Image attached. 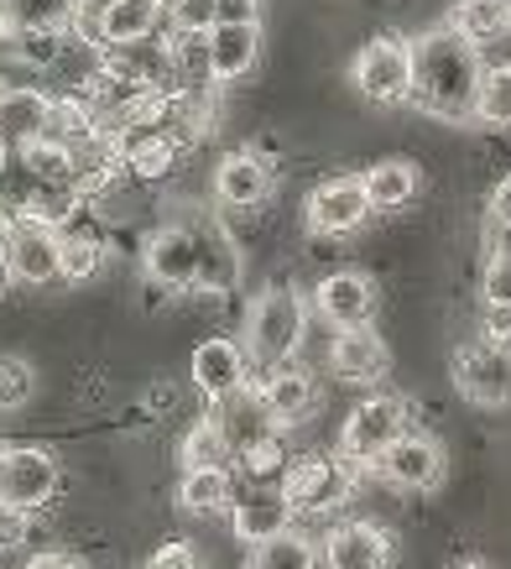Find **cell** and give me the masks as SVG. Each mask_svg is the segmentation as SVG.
Here are the masks:
<instances>
[{
    "label": "cell",
    "mask_w": 511,
    "mask_h": 569,
    "mask_svg": "<svg viewBox=\"0 0 511 569\" xmlns=\"http://www.w3.org/2000/svg\"><path fill=\"white\" fill-rule=\"evenodd\" d=\"M375 476L387 486H397V491H433V486L443 481V445L418 429H408L375 460Z\"/></svg>",
    "instance_id": "cell-12"
},
{
    "label": "cell",
    "mask_w": 511,
    "mask_h": 569,
    "mask_svg": "<svg viewBox=\"0 0 511 569\" xmlns=\"http://www.w3.org/2000/svg\"><path fill=\"white\" fill-rule=\"evenodd\" d=\"M6 230H11V214H6V209H0V236H6Z\"/></svg>",
    "instance_id": "cell-44"
},
{
    "label": "cell",
    "mask_w": 511,
    "mask_h": 569,
    "mask_svg": "<svg viewBox=\"0 0 511 569\" xmlns=\"http://www.w3.org/2000/svg\"><path fill=\"white\" fill-rule=\"evenodd\" d=\"M147 569H199V553H193V543L172 538V543H162V549L152 553V565Z\"/></svg>",
    "instance_id": "cell-36"
},
{
    "label": "cell",
    "mask_w": 511,
    "mask_h": 569,
    "mask_svg": "<svg viewBox=\"0 0 511 569\" xmlns=\"http://www.w3.org/2000/svg\"><path fill=\"white\" fill-rule=\"evenodd\" d=\"M27 569H84V565H79L73 553H63V549H48V553H37Z\"/></svg>",
    "instance_id": "cell-41"
},
{
    "label": "cell",
    "mask_w": 511,
    "mask_h": 569,
    "mask_svg": "<svg viewBox=\"0 0 511 569\" xmlns=\"http://www.w3.org/2000/svg\"><path fill=\"white\" fill-rule=\"evenodd\" d=\"M480 63H485V69H511V27L480 48Z\"/></svg>",
    "instance_id": "cell-40"
},
{
    "label": "cell",
    "mask_w": 511,
    "mask_h": 569,
    "mask_svg": "<svg viewBox=\"0 0 511 569\" xmlns=\"http://www.w3.org/2000/svg\"><path fill=\"white\" fill-rule=\"evenodd\" d=\"M319 565H324V549L313 538H303L298 528L251 549V569H319Z\"/></svg>",
    "instance_id": "cell-28"
},
{
    "label": "cell",
    "mask_w": 511,
    "mask_h": 569,
    "mask_svg": "<svg viewBox=\"0 0 511 569\" xmlns=\"http://www.w3.org/2000/svg\"><path fill=\"white\" fill-rule=\"evenodd\" d=\"M37 392V371L21 356H0V408H27Z\"/></svg>",
    "instance_id": "cell-32"
},
{
    "label": "cell",
    "mask_w": 511,
    "mask_h": 569,
    "mask_svg": "<svg viewBox=\"0 0 511 569\" xmlns=\"http://www.w3.org/2000/svg\"><path fill=\"white\" fill-rule=\"evenodd\" d=\"M11 282H17V277H11V261H6V246H0V293H6Z\"/></svg>",
    "instance_id": "cell-42"
},
{
    "label": "cell",
    "mask_w": 511,
    "mask_h": 569,
    "mask_svg": "<svg viewBox=\"0 0 511 569\" xmlns=\"http://www.w3.org/2000/svg\"><path fill=\"white\" fill-rule=\"evenodd\" d=\"M282 491L298 518H329L355 497V466L344 455H303V460H292Z\"/></svg>",
    "instance_id": "cell-4"
},
{
    "label": "cell",
    "mask_w": 511,
    "mask_h": 569,
    "mask_svg": "<svg viewBox=\"0 0 511 569\" xmlns=\"http://www.w3.org/2000/svg\"><path fill=\"white\" fill-rule=\"evenodd\" d=\"M0 100H6V84H0Z\"/></svg>",
    "instance_id": "cell-46"
},
{
    "label": "cell",
    "mask_w": 511,
    "mask_h": 569,
    "mask_svg": "<svg viewBox=\"0 0 511 569\" xmlns=\"http://www.w3.org/2000/svg\"><path fill=\"white\" fill-rule=\"evenodd\" d=\"M454 387L475 408H507L511 402V346L495 340H470L454 350Z\"/></svg>",
    "instance_id": "cell-10"
},
{
    "label": "cell",
    "mask_w": 511,
    "mask_h": 569,
    "mask_svg": "<svg viewBox=\"0 0 511 569\" xmlns=\"http://www.w3.org/2000/svg\"><path fill=\"white\" fill-rule=\"evenodd\" d=\"M480 340L511 346V309H501V303H485V309H480Z\"/></svg>",
    "instance_id": "cell-37"
},
{
    "label": "cell",
    "mask_w": 511,
    "mask_h": 569,
    "mask_svg": "<svg viewBox=\"0 0 511 569\" xmlns=\"http://www.w3.org/2000/svg\"><path fill=\"white\" fill-rule=\"evenodd\" d=\"M246 366H251V356H246L240 340H230V335H209L204 346L193 350L188 371H193V387H199L204 397L230 402V397L246 392Z\"/></svg>",
    "instance_id": "cell-13"
},
{
    "label": "cell",
    "mask_w": 511,
    "mask_h": 569,
    "mask_svg": "<svg viewBox=\"0 0 511 569\" xmlns=\"http://www.w3.org/2000/svg\"><path fill=\"white\" fill-rule=\"evenodd\" d=\"M480 293H485V303H501V309H511V251H495V257L485 261Z\"/></svg>",
    "instance_id": "cell-34"
},
{
    "label": "cell",
    "mask_w": 511,
    "mask_h": 569,
    "mask_svg": "<svg viewBox=\"0 0 511 569\" xmlns=\"http://www.w3.org/2000/svg\"><path fill=\"white\" fill-rule=\"evenodd\" d=\"M236 470L251 486H282L292 470V455H288V445H282V433H267V439L236 449Z\"/></svg>",
    "instance_id": "cell-26"
},
{
    "label": "cell",
    "mask_w": 511,
    "mask_h": 569,
    "mask_svg": "<svg viewBox=\"0 0 511 569\" xmlns=\"http://www.w3.org/2000/svg\"><path fill=\"white\" fill-rule=\"evenodd\" d=\"M485 79L480 48L449 21L412 37V104L439 121H475V94Z\"/></svg>",
    "instance_id": "cell-1"
},
{
    "label": "cell",
    "mask_w": 511,
    "mask_h": 569,
    "mask_svg": "<svg viewBox=\"0 0 511 569\" xmlns=\"http://www.w3.org/2000/svg\"><path fill=\"white\" fill-rule=\"evenodd\" d=\"M147 277H152L157 288H168V293H193L199 282H204V230H193V224H162L147 236Z\"/></svg>",
    "instance_id": "cell-6"
},
{
    "label": "cell",
    "mask_w": 511,
    "mask_h": 569,
    "mask_svg": "<svg viewBox=\"0 0 511 569\" xmlns=\"http://www.w3.org/2000/svg\"><path fill=\"white\" fill-rule=\"evenodd\" d=\"M79 21V0H0V37L27 32H63Z\"/></svg>",
    "instance_id": "cell-23"
},
{
    "label": "cell",
    "mask_w": 511,
    "mask_h": 569,
    "mask_svg": "<svg viewBox=\"0 0 511 569\" xmlns=\"http://www.w3.org/2000/svg\"><path fill=\"white\" fill-rule=\"evenodd\" d=\"M329 569H387L392 565V533L381 522H340L324 538Z\"/></svg>",
    "instance_id": "cell-16"
},
{
    "label": "cell",
    "mask_w": 511,
    "mask_h": 569,
    "mask_svg": "<svg viewBox=\"0 0 511 569\" xmlns=\"http://www.w3.org/2000/svg\"><path fill=\"white\" fill-rule=\"evenodd\" d=\"M387 340L375 335L371 325L360 329H340L334 335V346H329V371L340 381H350V387H371V381L387 377Z\"/></svg>",
    "instance_id": "cell-17"
},
{
    "label": "cell",
    "mask_w": 511,
    "mask_h": 569,
    "mask_svg": "<svg viewBox=\"0 0 511 569\" xmlns=\"http://www.w3.org/2000/svg\"><path fill=\"white\" fill-rule=\"evenodd\" d=\"M408 429H412L408 402L392 392H375V397H365V402L350 408V418H344V429H340V455L355 470H375V460H381Z\"/></svg>",
    "instance_id": "cell-3"
},
{
    "label": "cell",
    "mask_w": 511,
    "mask_h": 569,
    "mask_svg": "<svg viewBox=\"0 0 511 569\" xmlns=\"http://www.w3.org/2000/svg\"><path fill=\"white\" fill-rule=\"evenodd\" d=\"M371 193H365V178H324L319 189L308 193L303 204V220L313 236H329V241H340V236H355L360 224L371 220Z\"/></svg>",
    "instance_id": "cell-8"
},
{
    "label": "cell",
    "mask_w": 511,
    "mask_h": 569,
    "mask_svg": "<svg viewBox=\"0 0 511 569\" xmlns=\"http://www.w3.org/2000/svg\"><path fill=\"white\" fill-rule=\"evenodd\" d=\"M350 79L371 104H412V42L408 37H371L350 63Z\"/></svg>",
    "instance_id": "cell-5"
},
{
    "label": "cell",
    "mask_w": 511,
    "mask_h": 569,
    "mask_svg": "<svg viewBox=\"0 0 511 569\" xmlns=\"http://www.w3.org/2000/svg\"><path fill=\"white\" fill-rule=\"evenodd\" d=\"M303 335H308V303L288 282H272L246 313V356L255 366H267V371L288 366L298 356V346H303Z\"/></svg>",
    "instance_id": "cell-2"
},
{
    "label": "cell",
    "mask_w": 511,
    "mask_h": 569,
    "mask_svg": "<svg viewBox=\"0 0 511 569\" xmlns=\"http://www.w3.org/2000/svg\"><path fill=\"white\" fill-rule=\"evenodd\" d=\"M178 507L193 518H220L236 507V470L230 466H204V470H183L178 481Z\"/></svg>",
    "instance_id": "cell-22"
},
{
    "label": "cell",
    "mask_w": 511,
    "mask_h": 569,
    "mask_svg": "<svg viewBox=\"0 0 511 569\" xmlns=\"http://www.w3.org/2000/svg\"><path fill=\"white\" fill-rule=\"evenodd\" d=\"M104 267V246L84 230H63V282H89Z\"/></svg>",
    "instance_id": "cell-31"
},
{
    "label": "cell",
    "mask_w": 511,
    "mask_h": 569,
    "mask_svg": "<svg viewBox=\"0 0 511 569\" xmlns=\"http://www.w3.org/2000/svg\"><path fill=\"white\" fill-rule=\"evenodd\" d=\"M214 27H261V0H220Z\"/></svg>",
    "instance_id": "cell-35"
},
{
    "label": "cell",
    "mask_w": 511,
    "mask_h": 569,
    "mask_svg": "<svg viewBox=\"0 0 511 569\" xmlns=\"http://www.w3.org/2000/svg\"><path fill=\"white\" fill-rule=\"evenodd\" d=\"M267 193H272V173H267V162H261L255 152L220 157V168H214V199H220V204L255 209Z\"/></svg>",
    "instance_id": "cell-18"
},
{
    "label": "cell",
    "mask_w": 511,
    "mask_h": 569,
    "mask_svg": "<svg viewBox=\"0 0 511 569\" xmlns=\"http://www.w3.org/2000/svg\"><path fill=\"white\" fill-rule=\"evenodd\" d=\"M360 178H365V193H371L375 214H397V209H408L412 199H418V189H423V173L412 168L408 157H381V162H371Z\"/></svg>",
    "instance_id": "cell-21"
},
{
    "label": "cell",
    "mask_w": 511,
    "mask_h": 569,
    "mask_svg": "<svg viewBox=\"0 0 511 569\" xmlns=\"http://www.w3.org/2000/svg\"><path fill=\"white\" fill-rule=\"evenodd\" d=\"M204 466H236V445H230L220 418L193 423L183 439V470H204Z\"/></svg>",
    "instance_id": "cell-29"
},
{
    "label": "cell",
    "mask_w": 511,
    "mask_h": 569,
    "mask_svg": "<svg viewBox=\"0 0 511 569\" xmlns=\"http://www.w3.org/2000/svg\"><path fill=\"white\" fill-rule=\"evenodd\" d=\"M58 497V460L42 445H0V507L37 518Z\"/></svg>",
    "instance_id": "cell-7"
},
{
    "label": "cell",
    "mask_w": 511,
    "mask_h": 569,
    "mask_svg": "<svg viewBox=\"0 0 511 569\" xmlns=\"http://www.w3.org/2000/svg\"><path fill=\"white\" fill-rule=\"evenodd\" d=\"M491 224L495 230H511V173L491 189Z\"/></svg>",
    "instance_id": "cell-39"
},
{
    "label": "cell",
    "mask_w": 511,
    "mask_h": 569,
    "mask_svg": "<svg viewBox=\"0 0 511 569\" xmlns=\"http://www.w3.org/2000/svg\"><path fill=\"white\" fill-rule=\"evenodd\" d=\"M100 73L126 89L157 94V89H178L172 73V42L162 37H141V42H120V48H100Z\"/></svg>",
    "instance_id": "cell-11"
},
{
    "label": "cell",
    "mask_w": 511,
    "mask_h": 569,
    "mask_svg": "<svg viewBox=\"0 0 511 569\" xmlns=\"http://www.w3.org/2000/svg\"><path fill=\"white\" fill-rule=\"evenodd\" d=\"M449 569H485V565H475V559H464V565H449Z\"/></svg>",
    "instance_id": "cell-45"
},
{
    "label": "cell",
    "mask_w": 511,
    "mask_h": 569,
    "mask_svg": "<svg viewBox=\"0 0 511 569\" xmlns=\"http://www.w3.org/2000/svg\"><path fill=\"white\" fill-rule=\"evenodd\" d=\"M292 501L282 486H246L236 497V507H230V522H236V538L240 543H267V538H282L292 533Z\"/></svg>",
    "instance_id": "cell-14"
},
{
    "label": "cell",
    "mask_w": 511,
    "mask_h": 569,
    "mask_svg": "<svg viewBox=\"0 0 511 569\" xmlns=\"http://www.w3.org/2000/svg\"><path fill=\"white\" fill-rule=\"evenodd\" d=\"M261 52V27H209V69L214 84H236L255 69Z\"/></svg>",
    "instance_id": "cell-24"
},
{
    "label": "cell",
    "mask_w": 511,
    "mask_h": 569,
    "mask_svg": "<svg viewBox=\"0 0 511 569\" xmlns=\"http://www.w3.org/2000/svg\"><path fill=\"white\" fill-rule=\"evenodd\" d=\"M246 569H251V565H246Z\"/></svg>",
    "instance_id": "cell-47"
},
{
    "label": "cell",
    "mask_w": 511,
    "mask_h": 569,
    "mask_svg": "<svg viewBox=\"0 0 511 569\" xmlns=\"http://www.w3.org/2000/svg\"><path fill=\"white\" fill-rule=\"evenodd\" d=\"M449 27L460 37H470L475 48H485L491 37H501L511 27V0H460L449 11Z\"/></svg>",
    "instance_id": "cell-27"
},
{
    "label": "cell",
    "mask_w": 511,
    "mask_h": 569,
    "mask_svg": "<svg viewBox=\"0 0 511 569\" xmlns=\"http://www.w3.org/2000/svg\"><path fill=\"white\" fill-rule=\"evenodd\" d=\"M168 17L162 6H147V0H116L100 21V37L94 48H120V42H141V37H157V21Z\"/></svg>",
    "instance_id": "cell-25"
},
{
    "label": "cell",
    "mask_w": 511,
    "mask_h": 569,
    "mask_svg": "<svg viewBox=\"0 0 511 569\" xmlns=\"http://www.w3.org/2000/svg\"><path fill=\"white\" fill-rule=\"evenodd\" d=\"M475 121L495 126V131L511 126V69H485L480 94H475Z\"/></svg>",
    "instance_id": "cell-30"
},
{
    "label": "cell",
    "mask_w": 511,
    "mask_h": 569,
    "mask_svg": "<svg viewBox=\"0 0 511 569\" xmlns=\"http://www.w3.org/2000/svg\"><path fill=\"white\" fill-rule=\"evenodd\" d=\"M313 309L324 313L334 329H360L375 319V282L365 272H329L319 288H313Z\"/></svg>",
    "instance_id": "cell-15"
},
{
    "label": "cell",
    "mask_w": 511,
    "mask_h": 569,
    "mask_svg": "<svg viewBox=\"0 0 511 569\" xmlns=\"http://www.w3.org/2000/svg\"><path fill=\"white\" fill-rule=\"evenodd\" d=\"M48 116H52V100L42 89H6V100H0V141L11 152H27L32 141H42Z\"/></svg>",
    "instance_id": "cell-20"
},
{
    "label": "cell",
    "mask_w": 511,
    "mask_h": 569,
    "mask_svg": "<svg viewBox=\"0 0 511 569\" xmlns=\"http://www.w3.org/2000/svg\"><path fill=\"white\" fill-rule=\"evenodd\" d=\"M11 157H17V152H11V147H6V141H0V173H6V168H11Z\"/></svg>",
    "instance_id": "cell-43"
},
{
    "label": "cell",
    "mask_w": 511,
    "mask_h": 569,
    "mask_svg": "<svg viewBox=\"0 0 511 569\" xmlns=\"http://www.w3.org/2000/svg\"><path fill=\"white\" fill-rule=\"evenodd\" d=\"M11 52H17L27 69H52L63 58V32H27V37H11Z\"/></svg>",
    "instance_id": "cell-33"
},
{
    "label": "cell",
    "mask_w": 511,
    "mask_h": 569,
    "mask_svg": "<svg viewBox=\"0 0 511 569\" xmlns=\"http://www.w3.org/2000/svg\"><path fill=\"white\" fill-rule=\"evenodd\" d=\"M27 512H17V507H0V549H17L21 538H27Z\"/></svg>",
    "instance_id": "cell-38"
},
{
    "label": "cell",
    "mask_w": 511,
    "mask_h": 569,
    "mask_svg": "<svg viewBox=\"0 0 511 569\" xmlns=\"http://www.w3.org/2000/svg\"><path fill=\"white\" fill-rule=\"evenodd\" d=\"M11 277L27 288H48L52 277H63V230H52L42 220H11V230L0 236Z\"/></svg>",
    "instance_id": "cell-9"
},
{
    "label": "cell",
    "mask_w": 511,
    "mask_h": 569,
    "mask_svg": "<svg viewBox=\"0 0 511 569\" xmlns=\"http://www.w3.org/2000/svg\"><path fill=\"white\" fill-rule=\"evenodd\" d=\"M261 408L277 418V423H298V418L313 413V402H319V387H313V377H308L303 366H272L267 371V381H261Z\"/></svg>",
    "instance_id": "cell-19"
}]
</instances>
